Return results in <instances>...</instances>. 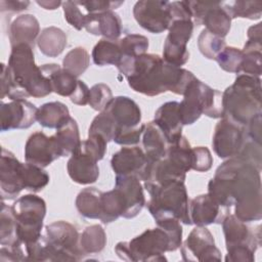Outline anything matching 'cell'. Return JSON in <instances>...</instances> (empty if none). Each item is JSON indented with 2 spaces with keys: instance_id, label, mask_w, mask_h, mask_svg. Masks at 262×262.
<instances>
[{
  "instance_id": "obj_4",
  "label": "cell",
  "mask_w": 262,
  "mask_h": 262,
  "mask_svg": "<svg viewBox=\"0 0 262 262\" xmlns=\"http://www.w3.org/2000/svg\"><path fill=\"white\" fill-rule=\"evenodd\" d=\"M261 79L239 74L232 85L222 93L223 118L246 128L257 115L262 114Z\"/></svg>"
},
{
  "instance_id": "obj_55",
  "label": "cell",
  "mask_w": 262,
  "mask_h": 262,
  "mask_svg": "<svg viewBox=\"0 0 262 262\" xmlns=\"http://www.w3.org/2000/svg\"><path fill=\"white\" fill-rule=\"evenodd\" d=\"M37 4L40 5L41 7H43L44 9H47V10H54L56 9L59 5H62V2L60 1H56V0H44V1H37Z\"/></svg>"
},
{
  "instance_id": "obj_47",
  "label": "cell",
  "mask_w": 262,
  "mask_h": 262,
  "mask_svg": "<svg viewBox=\"0 0 262 262\" xmlns=\"http://www.w3.org/2000/svg\"><path fill=\"white\" fill-rule=\"evenodd\" d=\"M144 127L145 124H140L134 128H119L115 133L113 141L125 146L135 145L140 141Z\"/></svg>"
},
{
  "instance_id": "obj_50",
  "label": "cell",
  "mask_w": 262,
  "mask_h": 262,
  "mask_svg": "<svg viewBox=\"0 0 262 262\" xmlns=\"http://www.w3.org/2000/svg\"><path fill=\"white\" fill-rule=\"evenodd\" d=\"M107 141L99 134H88V138L82 141L83 146L89 151L97 161L103 159L106 151Z\"/></svg>"
},
{
  "instance_id": "obj_2",
  "label": "cell",
  "mask_w": 262,
  "mask_h": 262,
  "mask_svg": "<svg viewBox=\"0 0 262 262\" xmlns=\"http://www.w3.org/2000/svg\"><path fill=\"white\" fill-rule=\"evenodd\" d=\"M117 68L135 92L147 96H156L166 91L183 95L188 84L195 78L191 72L169 64L154 53L122 57Z\"/></svg>"
},
{
  "instance_id": "obj_40",
  "label": "cell",
  "mask_w": 262,
  "mask_h": 262,
  "mask_svg": "<svg viewBox=\"0 0 262 262\" xmlns=\"http://www.w3.org/2000/svg\"><path fill=\"white\" fill-rule=\"evenodd\" d=\"M231 18L243 17L249 19H258L262 14L261 1H242L237 0L231 3H224Z\"/></svg>"
},
{
  "instance_id": "obj_8",
  "label": "cell",
  "mask_w": 262,
  "mask_h": 262,
  "mask_svg": "<svg viewBox=\"0 0 262 262\" xmlns=\"http://www.w3.org/2000/svg\"><path fill=\"white\" fill-rule=\"evenodd\" d=\"M119 258L125 261H167L166 252H171L168 233L160 226L144 230L129 242H120L115 247Z\"/></svg>"
},
{
  "instance_id": "obj_1",
  "label": "cell",
  "mask_w": 262,
  "mask_h": 262,
  "mask_svg": "<svg viewBox=\"0 0 262 262\" xmlns=\"http://www.w3.org/2000/svg\"><path fill=\"white\" fill-rule=\"evenodd\" d=\"M261 170L238 156L229 158L208 183V194L218 205H234V215L244 222L262 218Z\"/></svg>"
},
{
  "instance_id": "obj_33",
  "label": "cell",
  "mask_w": 262,
  "mask_h": 262,
  "mask_svg": "<svg viewBox=\"0 0 262 262\" xmlns=\"http://www.w3.org/2000/svg\"><path fill=\"white\" fill-rule=\"evenodd\" d=\"M241 73L254 77L261 76L262 40H247L243 48Z\"/></svg>"
},
{
  "instance_id": "obj_38",
  "label": "cell",
  "mask_w": 262,
  "mask_h": 262,
  "mask_svg": "<svg viewBox=\"0 0 262 262\" xmlns=\"http://www.w3.org/2000/svg\"><path fill=\"white\" fill-rule=\"evenodd\" d=\"M50 177L43 168L27 163L23 165V184L24 188L33 192L42 190L48 183Z\"/></svg>"
},
{
  "instance_id": "obj_52",
  "label": "cell",
  "mask_w": 262,
  "mask_h": 262,
  "mask_svg": "<svg viewBox=\"0 0 262 262\" xmlns=\"http://www.w3.org/2000/svg\"><path fill=\"white\" fill-rule=\"evenodd\" d=\"M89 95H90V89L88 88L86 83H84L81 80H78L76 90L70 96V99L74 104L86 105L89 101Z\"/></svg>"
},
{
  "instance_id": "obj_9",
  "label": "cell",
  "mask_w": 262,
  "mask_h": 262,
  "mask_svg": "<svg viewBox=\"0 0 262 262\" xmlns=\"http://www.w3.org/2000/svg\"><path fill=\"white\" fill-rule=\"evenodd\" d=\"M227 254L226 262H253L260 245V231L253 232L246 222L228 214L222 221Z\"/></svg>"
},
{
  "instance_id": "obj_54",
  "label": "cell",
  "mask_w": 262,
  "mask_h": 262,
  "mask_svg": "<svg viewBox=\"0 0 262 262\" xmlns=\"http://www.w3.org/2000/svg\"><path fill=\"white\" fill-rule=\"evenodd\" d=\"M30 1H18V0H1L0 1V11H12L18 12L28 9Z\"/></svg>"
},
{
  "instance_id": "obj_43",
  "label": "cell",
  "mask_w": 262,
  "mask_h": 262,
  "mask_svg": "<svg viewBox=\"0 0 262 262\" xmlns=\"http://www.w3.org/2000/svg\"><path fill=\"white\" fill-rule=\"evenodd\" d=\"M116 129L117 126L113 118L105 110H103L91 122L88 134H99L108 142L114 139Z\"/></svg>"
},
{
  "instance_id": "obj_30",
  "label": "cell",
  "mask_w": 262,
  "mask_h": 262,
  "mask_svg": "<svg viewBox=\"0 0 262 262\" xmlns=\"http://www.w3.org/2000/svg\"><path fill=\"white\" fill-rule=\"evenodd\" d=\"M37 45L44 55L56 57L67 46V35L57 27H47L40 33L37 39Z\"/></svg>"
},
{
  "instance_id": "obj_25",
  "label": "cell",
  "mask_w": 262,
  "mask_h": 262,
  "mask_svg": "<svg viewBox=\"0 0 262 262\" xmlns=\"http://www.w3.org/2000/svg\"><path fill=\"white\" fill-rule=\"evenodd\" d=\"M9 41L11 47L27 44L34 48L35 41L39 37L40 25L33 14H20L9 26Z\"/></svg>"
},
{
  "instance_id": "obj_10",
  "label": "cell",
  "mask_w": 262,
  "mask_h": 262,
  "mask_svg": "<svg viewBox=\"0 0 262 262\" xmlns=\"http://www.w3.org/2000/svg\"><path fill=\"white\" fill-rule=\"evenodd\" d=\"M16 220L17 239L27 246L37 242L41 236L43 220L46 214L45 201L36 194L19 196L11 206Z\"/></svg>"
},
{
  "instance_id": "obj_5",
  "label": "cell",
  "mask_w": 262,
  "mask_h": 262,
  "mask_svg": "<svg viewBox=\"0 0 262 262\" xmlns=\"http://www.w3.org/2000/svg\"><path fill=\"white\" fill-rule=\"evenodd\" d=\"M149 194L147 209L155 221L175 218L186 225L189 217V200L184 181H172L161 185H144Z\"/></svg>"
},
{
  "instance_id": "obj_39",
  "label": "cell",
  "mask_w": 262,
  "mask_h": 262,
  "mask_svg": "<svg viewBox=\"0 0 262 262\" xmlns=\"http://www.w3.org/2000/svg\"><path fill=\"white\" fill-rule=\"evenodd\" d=\"M90 63V55L83 47H76L70 50L62 59L63 69L68 70L76 77L81 76L88 69Z\"/></svg>"
},
{
  "instance_id": "obj_27",
  "label": "cell",
  "mask_w": 262,
  "mask_h": 262,
  "mask_svg": "<svg viewBox=\"0 0 262 262\" xmlns=\"http://www.w3.org/2000/svg\"><path fill=\"white\" fill-rule=\"evenodd\" d=\"M40 68L42 73L49 79L52 92L64 97H70L74 93L78 84L76 76L56 63H46Z\"/></svg>"
},
{
  "instance_id": "obj_51",
  "label": "cell",
  "mask_w": 262,
  "mask_h": 262,
  "mask_svg": "<svg viewBox=\"0 0 262 262\" xmlns=\"http://www.w3.org/2000/svg\"><path fill=\"white\" fill-rule=\"evenodd\" d=\"M79 6L85 8L87 13H100L108 10H113L118 8L120 5L124 3V1H76Z\"/></svg>"
},
{
  "instance_id": "obj_46",
  "label": "cell",
  "mask_w": 262,
  "mask_h": 262,
  "mask_svg": "<svg viewBox=\"0 0 262 262\" xmlns=\"http://www.w3.org/2000/svg\"><path fill=\"white\" fill-rule=\"evenodd\" d=\"M157 226L162 227L169 235L171 252L176 251L182 244V226L181 222L175 218H165L156 221Z\"/></svg>"
},
{
  "instance_id": "obj_21",
  "label": "cell",
  "mask_w": 262,
  "mask_h": 262,
  "mask_svg": "<svg viewBox=\"0 0 262 262\" xmlns=\"http://www.w3.org/2000/svg\"><path fill=\"white\" fill-rule=\"evenodd\" d=\"M146 163V156L138 146H124L111 159V166L116 175H136L139 179Z\"/></svg>"
},
{
  "instance_id": "obj_31",
  "label": "cell",
  "mask_w": 262,
  "mask_h": 262,
  "mask_svg": "<svg viewBox=\"0 0 262 262\" xmlns=\"http://www.w3.org/2000/svg\"><path fill=\"white\" fill-rule=\"evenodd\" d=\"M102 191L95 187L82 189L76 198V208L79 214L88 219H99L101 214Z\"/></svg>"
},
{
  "instance_id": "obj_41",
  "label": "cell",
  "mask_w": 262,
  "mask_h": 262,
  "mask_svg": "<svg viewBox=\"0 0 262 262\" xmlns=\"http://www.w3.org/2000/svg\"><path fill=\"white\" fill-rule=\"evenodd\" d=\"M198 47L208 59H216L217 55L226 47L223 38H220L204 29L198 38Z\"/></svg>"
},
{
  "instance_id": "obj_26",
  "label": "cell",
  "mask_w": 262,
  "mask_h": 262,
  "mask_svg": "<svg viewBox=\"0 0 262 262\" xmlns=\"http://www.w3.org/2000/svg\"><path fill=\"white\" fill-rule=\"evenodd\" d=\"M231 19L224 3L210 2L202 17L201 25H204L210 33L224 39L230 30Z\"/></svg>"
},
{
  "instance_id": "obj_20",
  "label": "cell",
  "mask_w": 262,
  "mask_h": 262,
  "mask_svg": "<svg viewBox=\"0 0 262 262\" xmlns=\"http://www.w3.org/2000/svg\"><path fill=\"white\" fill-rule=\"evenodd\" d=\"M229 208L218 205L208 193L201 194L189 201V217L192 224L207 226L213 223H222L228 215Z\"/></svg>"
},
{
  "instance_id": "obj_29",
  "label": "cell",
  "mask_w": 262,
  "mask_h": 262,
  "mask_svg": "<svg viewBox=\"0 0 262 262\" xmlns=\"http://www.w3.org/2000/svg\"><path fill=\"white\" fill-rule=\"evenodd\" d=\"M71 118L68 106L60 101L42 104L37 111V122L49 129H57Z\"/></svg>"
},
{
  "instance_id": "obj_53",
  "label": "cell",
  "mask_w": 262,
  "mask_h": 262,
  "mask_svg": "<svg viewBox=\"0 0 262 262\" xmlns=\"http://www.w3.org/2000/svg\"><path fill=\"white\" fill-rule=\"evenodd\" d=\"M261 115L259 114L257 116H255L246 126L247 127V136L249 137V139H251L252 141L261 144V138H262V134H261Z\"/></svg>"
},
{
  "instance_id": "obj_6",
  "label": "cell",
  "mask_w": 262,
  "mask_h": 262,
  "mask_svg": "<svg viewBox=\"0 0 262 262\" xmlns=\"http://www.w3.org/2000/svg\"><path fill=\"white\" fill-rule=\"evenodd\" d=\"M172 21L164 43L163 59L169 64L179 67L189 59L187 43L193 31V21L187 1L171 2Z\"/></svg>"
},
{
  "instance_id": "obj_28",
  "label": "cell",
  "mask_w": 262,
  "mask_h": 262,
  "mask_svg": "<svg viewBox=\"0 0 262 262\" xmlns=\"http://www.w3.org/2000/svg\"><path fill=\"white\" fill-rule=\"evenodd\" d=\"M142 144L147 162H155L163 159L166 156L169 146L166 136L154 121L145 124L142 133Z\"/></svg>"
},
{
  "instance_id": "obj_24",
  "label": "cell",
  "mask_w": 262,
  "mask_h": 262,
  "mask_svg": "<svg viewBox=\"0 0 262 262\" xmlns=\"http://www.w3.org/2000/svg\"><path fill=\"white\" fill-rule=\"evenodd\" d=\"M154 122L162 130L169 144L182 136V122L179 116V102L168 101L163 103L155 113Z\"/></svg>"
},
{
  "instance_id": "obj_37",
  "label": "cell",
  "mask_w": 262,
  "mask_h": 262,
  "mask_svg": "<svg viewBox=\"0 0 262 262\" xmlns=\"http://www.w3.org/2000/svg\"><path fill=\"white\" fill-rule=\"evenodd\" d=\"M20 243L16 235V220L12 208L1 202L0 211V244L1 246H12Z\"/></svg>"
},
{
  "instance_id": "obj_36",
  "label": "cell",
  "mask_w": 262,
  "mask_h": 262,
  "mask_svg": "<svg viewBox=\"0 0 262 262\" xmlns=\"http://www.w3.org/2000/svg\"><path fill=\"white\" fill-rule=\"evenodd\" d=\"M124 212V203L120 191L115 187L114 189L102 192L101 198V214L99 220L103 224L111 223L122 217Z\"/></svg>"
},
{
  "instance_id": "obj_35",
  "label": "cell",
  "mask_w": 262,
  "mask_h": 262,
  "mask_svg": "<svg viewBox=\"0 0 262 262\" xmlns=\"http://www.w3.org/2000/svg\"><path fill=\"white\" fill-rule=\"evenodd\" d=\"M80 247L85 255L101 252L106 245V234L99 224L86 227L80 234Z\"/></svg>"
},
{
  "instance_id": "obj_32",
  "label": "cell",
  "mask_w": 262,
  "mask_h": 262,
  "mask_svg": "<svg viewBox=\"0 0 262 262\" xmlns=\"http://www.w3.org/2000/svg\"><path fill=\"white\" fill-rule=\"evenodd\" d=\"M92 59L96 66H116L120 63L122 59V51L119 45V40L100 39L92 50Z\"/></svg>"
},
{
  "instance_id": "obj_11",
  "label": "cell",
  "mask_w": 262,
  "mask_h": 262,
  "mask_svg": "<svg viewBox=\"0 0 262 262\" xmlns=\"http://www.w3.org/2000/svg\"><path fill=\"white\" fill-rule=\"evenodd\" d=\"M47 261H79L85 255L80 247L78 229L67 221H55L45 227Z\"/></svg>"
},
{
  "instance_id": "obj_34",
  "label": "cell",
  "mask_w": 262,
  "mask_h": 262,
  "mask_svg": "<svg viewBox=\"0 0 262 262\" xmlns=\"http://www.w3.org/2000/svg\"><path fill=\"white\" fill-rule=\"evenodd\" d=\"M54 137L61 151V157L71 156L81 142L76 120L71 117L63 125L56 129Z\"/></svg>"
},
{
  "instance_id": "obj_16",
  "label": "cell",
  "mask_w": 262,
  "mask_h": 262,
  "mask_svg": "<svg viewBox=\"0 0 262 262\" xmlns=\"http://www.w3.org/2000/svg\"><path fill=\"white\" fill-rule=\"evenodd\" d=\"M23 165L14 155L2 147L0 160L1 200H11L25 189L23 184Z\"/></svg>"
},
{
  "instance_id": "obj_42",
  "label": "cell",
  "mask_w": 262,
  "mask_h": 262,
  "mask_svg": "<svg viewBox=\"0 0 262 262\" xmlns=\"http://www.w3.org/2000/svg\"><path fill=\"white\" fill-rule=\"evenodd\" d=\"M122 57H137L146 53L148 49V39L139 34H128L119 40Z\"/></svg>"
},
{
  "instance_id": "obj_15",
  "label": "cell",
  "mask_w": 262,
  "mask_h": 262,
  "mask_svg": "<svg viewBox=\"0 0 262 262\" xmlns=\"http://www.w3.org/2000/svg\"><path fill=\"white\" fill-rule=\"evenodd\" d=\"M61 157V151L54 135L47 136L38 131L30 135L25 145V159L27 163L45 168Z\"/></svg>"
},
{
  "instance_id": "obj_12",
  "label": "cell",
  "mask_w": 262,
  "mask_h": 262,
  "mask_svg": "<svg viewBox=\"0 0 262 262\" xmlns=\"http://www.w3.org/2000/svg\"><path fill=\"white\" fill-rule=\"evenodd\" d=\"M133 15L137 24L144 30L160 34L169 29L172 21L171 2L159 0L137 1L133 7Z\"/></svg>"
},
{
  "instance_id": "obj_19",
  "label": "cell",
  "mask_w": 262,
  "mask_h": 262,
  "mask_svg": "<svg viewBox=\"0 0 262 262\" xmlns=\"http://www.w3.org/2000/svg\"><path fill=\"white\" fill-rule=\"evenodd\" d=\"M97 160L86 150L82 141L72 152L67 164V170L70 178L79 184L94 183L99 176Z\"/></svg>"
},
{
  "instance_id": "obj_48",
  "label": "cell",
  "mask_w": 262,
  "mask_h": 262,
  "mask_svg": "<svg viewBox=\"0 0 262 262\" xmlns=\"http://www.w3.org/2000/svg\"><path fill=\"white\" fill-rule=\"evenodd\" d=\"M62 9L66 20L76 30L80 31L85 27L86 14L82 12L76 1L62 2Z\"/></svg>"
},
{
  "instance_id": "obj_13",
  "label": "cell",
  "mask_w": 262,
  "mask_h": 262,
  "mask_svg": "<svg viewBox=\"0 0 262 262\" xmlns=\"http://www.w3.org/2000/svg\"><path fill=\"white\" fill-rule=\"evenodd\" d=\"M248 138L245 127L222 117L214 130L213 149L220 159H229L238 155Z\"/></svg>"
},
{
  "instance_id": "obj_23",
  "label": "cell",
  "mask_w": 262,
  "mask_h": 262,
  "mask_svg": "<svg viewBox=\"0 0 262 262\" xmlns=\"http://www.w3.org/2000/svg\"><path fill=\"white\" fill-rule=\"evenodd\" d=\"M84 28L92 35L103 36L110 40H118L122 34V20L113 10L87 13Z\"/></svg>"
},
{
  "instance_id": "obj_45",
  "label": "cell",
  "mask_w": 262,
  "mask_h": 262,
  "mask_svg": "<svg viewBox=\"0 0 262 262\" xmlns=\"http://www.w3.org/2000/svg\"><path fill=\"white\" fill-rule=\"evenodd\" d=\"M113 93L111 88L103 83H98L90 88V95L88 104L97 112L105 110L107 104L113 99Z\"/></svg>"
},
{
  "instance_id": "obj_3",
  "label": "cell",
  "mask_w": 262,
  "mask_h": 262,
  "mask_svg": "<svg viewBox=\"0 0 262 262\" xmlns=\"http://www.w3.org/2000/svg\"><path fill=\"white\" fill-rule=\"evenodd\" d=\"M33 49L27 44L11 47L8 66L1 63V99L41 98L52 92L49 79L35 63Z\"/></svg>"
},
{
  "instance_id": "obj_22",
  "label": "cell",
  "mask_w": 262,
  "mask_h": 262,
  "mask_svg": "<svg viewBox=\"0 0 262 262\" xmlns=\"http://www.w3.org/2000/svg\"><path fill=\"white\" fill-rule=\"evenodd\" d=\"M105 111L113 118L117 129L134 128L141 124V111L138 104L128 96L114 97Z\"/></svg>"
},
{
  "instance_id": "obj_14",
  "label": "cell",
  "mask_w": 262,
  "mask_h": 262,
  "mask_svg": "<svg viewBox=\"0 0 262 262\" xmlns=\"http://www.w3.org/2000/svg\"><path fill=\"white\" fill-rule=\"evenodd\" d=\"M184 261H220L221 253L215 246L214 236L206 226L194 227L180 246Z\"/></svg>"
},
{
  "instance_id": "obj_44",
  "label": "cell",
  "mask_w": 262,
  "mask_h": 262,
  "mask_svg": "<svg viewBox=\"0 0 262 262\" xmlns=\"http://www.w3.org/2000/svg\"><path fill=\"white\" fill-rule=\"evenodd\" d=\"M243 59V51L235 47H225L216 57L219 67L228 73L239 74L241 63Z\"/></svg>"
},
{
  "instance_id": "obj_17",
  "label": "cell",
  "mask_w": 262,
  "mask_h": 262,
  "mask_svg": "<svg viewBox=\"0 0 262 262\" xmlns=\"http://www.w3.org/2000/svg\"><path fill=\"white\" fill-rule=\"evenodd\" d=\"M38 108L26 99H15L10 102H1V130L27 129L37 121Z\"/></svg>"
},
{
  "instance_id": "obj_18",
  "label": "cell",
  "mask_w": 262,
  "mask_h": 262,
  "mask_svg": "<svg viewBox=\"0 0 262 262\" xmlns=\"http://www.w3.org/2000/svg\"><path fill=\"white\" fill-rule=\"evenodd\" d=\"M115 187L120 191L124 203L122 217L131 219L136 217L145 205L143 187L136 175H116Z\"/></svg>"
},
{
  "instance_id": "obj_49",
  "label": "cell",
  "mask_w": 262,
  "mask_h": 262,
  "mask_svg": "<svg viewBox=\"0 0 262 262\" xmlns=\"http://www.w3.org/2000/svg\"><path fill=\"white\" fill-rule=\"evenodd\" d=\"M213 158L211 151L206 146L192 147L191 169L196 172H207L211 169Z\"/></svg>"
},
{
  "instance_id": "obj_7",
  "label": "cell",
  "mask_w": 262,
  "mask_h": 262,
  "mask_svg": "<svg viewBox=\"0 0 262 262\" xmlns=\"http://www.w3.org/2000/svg\"><path fill=\"white\" fill-rule=\"evenodd\" d=\"M202 115L222 118V93L194 78L186 87L183 99L179 102V116L182 125L195 123Z\"/></svg>"
}]
</instances>
